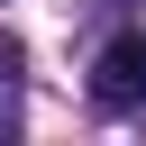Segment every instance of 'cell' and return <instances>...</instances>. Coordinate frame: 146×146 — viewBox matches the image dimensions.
Wrapping results in <instances>:
<instances>
[{
    "label": "cell",
    "instance_id": "6da1fadb",
    "mask_svg": "<svg viewBox=\"0 0 146 146\" xmlns=\"http://www.w3.org/2000/svg\"><path fill=\"white\" fill-rule=\"evenodd\" d=\"M91 100H100V110H146V27H128V36L100 46V64H91Z\"/></svg>",
    "mask_w": 146,
    "mask_h": 146
}]
</instances>
